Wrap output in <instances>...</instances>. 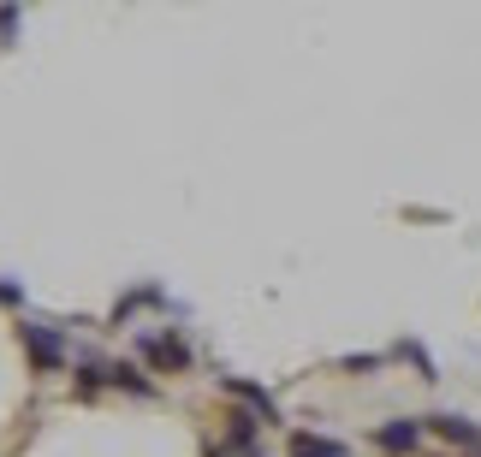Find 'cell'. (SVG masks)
<instances>
[{"label": "cell", "instance_id": "cell-5", "mask_svg": "<svg viewBox=\"0 0 481 457\" xmlns=\"http://www.w3.org/2000/svg\"><path fill=\"white\" fill-rule=\"evenodd\" d=\"M375 439H381L386 452H410V445L422 439V428H416V422H392V428H381Z\"/></svg>", "mask_w": 481, "mask_h": 457}, {"label": "cell", "instance_id": "cell-2", "mask_svg": "<svg viewBox=\"0 0 481 457\" xmlns=\"http://www.w3.org/2000/svg\"><path fill=\"white\" fill-rule=\"evenodd\" d=\"M143 357L155 362V368H184V362H190V351H184L173 333H149V338H143Z\"/></svg>", "mask_w": 481, "mask_h": 457}, {"label": "cell", "instance_id": "cell-10", "mask_svg": "<svg viewBox=\"0 0 481 457\" xmlns=\"http://www.w3.org/2000/svg\"><path fill=\"white\" fill-rule=\"evenodd\" d=\"M208 457H221V452H208Z\"/></svg>", "mask_w": 481, "mask_h": 457}, {"label": "cell", "instance_id": "cell-9", "mask_svg": "<svg viewBox=\"0 0 481 457\" xmlns=\"http://www.w3.org/2000/svg\"><path fill=\"white\" fill-rule=\"evenodd\" d=\"M19 298H24L19 285H12V279H0V303H19Z\"/></svg>", "mask_w": 481, "mask_h": 457}, {"label": "cell", "instance_id": "cell-1", "mask_svg": "<svg viewBox=\"0 0 481 457\" xmlns=\"http://www.w3.org/2000/svg\"><path fill=\"white\" fill-rule=\"evenodd\" d=\"M19 338H24V351L42 362V368H60V333H48L42 321H24L19 327Z\"/></svg>", "mask_w": 481, "mask_h": 457}, {"label": "cell", "instance_id": "cell-4", "mask_svg": "<svg viewBox=\"0 0 481 457\" xmlns=\"http://www.w3.org/2000/svg\"><path fill=\"white\" fill-rule=\"evenodd\" d=\"M101 375L113 380V386H125V392H137V398H149V392H155V386L143 380V368H131V362H113V368H101Z\"/></svg>", "mask_w": 481, "mask_h": 457}, {"label": "cell", "instance_id": "cell-3", "mask_svg": "<svg viewBox=\"0 0 481 457\" xmlns=\"http://www.w3.org/2000/svg\"><path fill=\"white\" fill-rule=\"evenodd\" d=\"M434 434L452 439V445H481V428H476V422H463V416H434Z\"/></svg>", "mask_w": 481, "mask_h": 457}, {"label": "cell", "instance_id": "cell-8", "mask_svg": "<svg viewBox=\"0 0 481 457\" xmlns=\"http://www.w3.org/2000/svg\"><path fill=\"white\" fill-rule=\"evenodd\" d=\"M12 24H19V6H0V36H6Z\"/></svg>", "mask_w": 481, "mask_h": 457}, {"label": "cell", "instance_id": "cell-7", "mask_svg": "<svg viewBox=\"0 0 481 457\" xmlns=\"http://www.w3.org/2000/svg\"><path fill=\"white\" fill-rule=\"evenodd\" d=\"M226 392H238V398H244V404H256L261 416H274V398L261 392V386H250V380H226Z\"/></svg>", "mask_w": 481, "mask_h": 457}, {"label": "cell", "instance_id": "cell-6", "mask_svg": "<svg viewBox=\"0 0 481 457\" xmlns=\"http://www.w3.org/2000/svg\"><path fill=\"white\" fill-rule=\"evenodd\" d=\"M291 457H345V445L315 439V434H298V439H291Z\"/></svg>", "mask_w": 481, "mask_h": 457}]
</instances>
